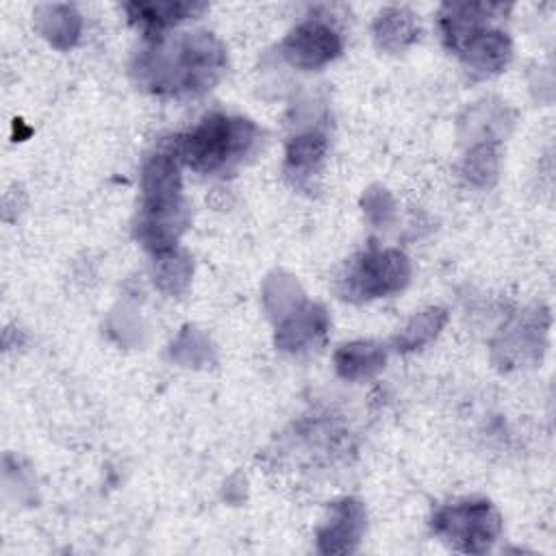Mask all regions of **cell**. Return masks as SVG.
Segmentation results:
<instances>
[{
  "mask_svg": "<svg viewBox=\"0 0 556 556\" xmlns=\"http://www.w3.org/2000/svg\"><path fill=\"white\" fill-rule=\"evenodd\" d=\"M226 54L208 33H180L159 37L141 52L137 76L152 91L195 93L208 89L224 72Z\"/></svg>",
  "mask_w": 556,
  "mask_h": 556,
  "instance_id": "6da1fadb",
  "label": "cell"
},
{
  "mask_svg": "<svg viewBox=\"0 0 556 556\" xmlns=\"http://www.w3.org/2000/svg\"><path fill=\"white\" fill-rule=\"evenodd\" d=\"M180 165L169 141L143 167V202L137 235L154 252L172 250L187 222L180 195Z\"/></svg>",
  "mask_w": 556,
  "mask_h": 556,
  "instance_id": "7a4b0ae2",
  "label": "cell"
},
{
  "mask_svg": "<svg viewBox=\"0 0 556 556\" xmlns=\"http://www.w3.org/2000/svg\"><path fill=\"white\" fill-rule=\"evenodd\" d=\"M256 139L258 128L250 119L211 113L191 132L176 137L172 143L182 165L200 174H217L241 163Z\"/></svg>",
  "mask_w": 556,
  "mask_h": 556,
  "instance_id": "3957f363",
  "label": "cell"
},
{
  "mask_svg": "<svg viewBox=\"0 0 556 556\" xmlns=\"http://www.w3.org/2000/svg\"><path fill=\"white\" fill-rule=\"evenodd\" d=\"M432 528L456 549L480 554L493 545L502 523L486 500H467L441 508L432 517Z\"/></svg>",
  "mask_w": 556,
  "mask_h": 556,
  "instance_id": "277c9868",
  "label": "cell"
},
{
  "mask_svg": "<svg viewBox=\"0 0 556 556\" xmlns=\"http://www.w3.org/2000/svg\"><path fill=\"white\" fill-rule=\"evenodd\" d=\"M410 276L408 261L397 250H367L348 267L343 293L350 300H371L400 291Z\"/></svg>",
  "mask_w": 556,
  "mask_h": 556,
  "instance_id": "5b68a950",
  "label": "cell"
},
{
  "mask_svg": "<svg viewBox=\"0 0 556 556\" xmlns=\"http://www.w3.org/2000/svg\"><path fill=\"white\" fill-rule=\"evenodd\" d=\"M341 52L339 33L319 20H308L295 26L282 41L285 59L300 70H317L330 63Z\"/></svg>",
  "mask_w": 556,
  "mask_h": 556,
  "instance_id": "8992f818",
  "label": "cell"
},
{
  "mask_svg": "<svg viewBox=\"0 0 556 556\" xmlns=\"http://www.w3.org/2000/svg\"><path fill=\"white\" fill-rule=\"evenodd\" d=\"M128 20L141 28L146 35H161L163 30L195 17L198 13H202L206 9V4L202 2H180V0H152V2H128L126 7Z\"/></svg>",
  "mask_w": 556,
  "mask_h": 556,
  "instance_id": "52a82bcc",
  "label": "cell"
},
{
  "mask_svg": "<svg viewBox=\"0 0 556 556\" xmlns=\"http://www.w3.org/2000/svg\"><path fill=\"white\" fill-rule=\"evenodd\" d=\"M469 67L482 74L500 72L510 59V41L506 33L497 28H482L458 52Z\"/></svg>",
  "mask_w": 556,
  "mask_h": 556,
  "instance_id": "ba28073f",
  "label": "cell"
},
{
  "mask_svg": "<svg viewBox=\"0 0 556 556\" xmlns=\"http://www.w3.org/2000/svg\"><path fill=\"white\" fill-rule=\"evenodd\" d=\"M363 526V510L356 502H341L334 506V519L319 534L324 552H350L352 543L358 541Z\"/></svg>",
  "mask_w": 556,
  "mask_h": 556,
  "instance_id": "9c48e42d",
  "label": "cell"
},
{
  "mask_svg": "<svg viewBox=\"0 0 556 556\" xmlns=\"http://www.w3.org/2000/svg\"><path fill=\"white\" fill-rule=\"evenodd\" d=\"M415 15L408 13L406 9H387L378 15L376 22V39L380 48L389 50H400L408 43H413L419 35V26L413 20Z\"/></svg>",
  "mask_w": 556,
  "mask_h": 556,
  "instance_id": "30bf717a",
  "label": "cell"
},
{
  "mask_svg": "<svg viewBox=\"0 0 556 556\" xmlns=\"http://www.w3.org/2000/svg\"><path fill=\"white\" fill-rule=\"evenodd\" d=\"M334 363L343 378H367L382 367L384 352L374 343H350L337 352Z\"/></svg>",
  "mask_w": 556,
  "mask_h": 556,
  "instance_id": "8fae6325",
  "label": "cell"
},
{
  "mask_svg": "<svg viewBox=\"0 0 556 556\" xmlns=\"http://www.w3.org/2000/svg\"><path fill=\"white\" fill-rule=\"evenodd\" d=\"M326 152V139L319 132H306L300 137H293L287 146V163L295 172H306L313 165L321 161Z\"/></svg>",
  "mask_w": 556,
  "mask_h": 556,
  "instance_id": "7c38bea8",
  "label": "cell"
},
{
  "mask_svg": "<svg viewBox=\"0 0 556 556\" xmlns=\"http://www.w3.org/2000/svg\"><path fill=\"white\" fill-rule=\"evenodd\" d=\"M443 321H445V313L443 311H439V308L424 311L395 339V343L400 345L397 350H415V348H419L421 343H426L428 339H432L437 334V330L441 328Z\"/></svg>",
  "mask_w": 556,
  "mask_h": 556,
  "instance_id": "4fadbf2b",
  "label": "cell"
}]
</instances>
